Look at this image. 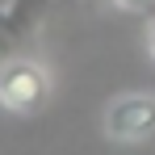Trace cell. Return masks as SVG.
<instances>
[{
  "mask_svg": "<svg viewBox=\"0 0 155 155\" xmlns=\"http://www.w3.org/2000/svg\"><path fill=\"white\" fill-rule=\"evenodd\" d=\"M46 97H51V80L34 59H8L0 67V105L8 113L29 117L46 105Z\"/></svg>",
  "mask_w": 155,
  "mask_h": 155,
  "instance_id": "6da1fadb",
  "label": "cell"
},
{
  "mask_svg": "<svg viewBox=\"0 0 155 155\" xmlns=\"http://www.w3.org/2000/svg\"><path fill=\"white\" fill-rule=\"evenodd\" d=\"M105 130L109 138L117 143H143L155 134V97L147 92H130V97H117L105 113Z\"/></svg>",
  "mask_w": 155,
  "mask_h": 155,
  "instance_id": "7a4b0ae2",
  "label": "cell"
},
{
  "mask_svg": "<svg viewBox=\"0 0 155 155\" xmlns=\"http://www.w3.org/2000/svg\"><path fill=\"white\" fill-rule=\"evenodd\" d=\"M46 4H51V0H8V4L0 8V54H13L29 34L38 29Z\"/></svg>",
  "mask_w": 155,
  "mask_h": 155,
  "instance_id": "3957f363",
  "label": "cell"
},
{
  "mask_svg": "<svg viewBox=\"0 0 155 155\" xmlns=\"http://www.w3.org/2000/svg\"><path fill=\"white\" fill-rule=\"evenodd\" d=\"M109 4H117V8H130V13H151L155 0H109Z\"/></svg>",
  "mask_w": 155,
  "mask_h": 155,
  "instance_id": "277c9868",
  "label": "cell"
},
{
  "mask_svg": "<svg viewBox=\"0 0 155 155\" xmlns=\"http://www.w3.org/2000/svg\"><path fill=\"white\" fill-rule=\"evenodd\" d=\"M147 51H151V59H155V21H151V29H147Z\"/></svg>",
  "mask_w": 155,
  "mask_h": 155,
  "instance_id": "5b68a950",
  "label": "cell"
}]
</instances>
